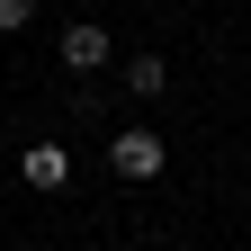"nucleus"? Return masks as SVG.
<instances>
[{
    "label": "nucleus",
    "mask_w": 251,
    "mask_h": 251,
    "mask_svg": "<svg viewBox=\"0 0 251 251\" xmlns=\"http://www.w3.org/2000/svg\"><path fill=\"white\" fill-rule=\"evenodd\" d=\"M108 171H117L126 188H144V179H162V171H171V144L152 135V126H117V144H108Z\"/></svg>",
    "instance_id": "f257e3e1"
},
{
    "label": "nucleus",
    "mask_w": 251,
    "mask_h": 251,
    "mask_svg": "<svg viewBox=\"0 0 251 251\" xmlns=\"http://www.w3.org/2000/svg\"><path fill=\"white\" fill-rule=\"evenodd\" d=\"M63 72H108V54H117V36H108V27L99 18H72V27H63Z\"/></svg>",
    "instance_id": "f03ea898"
},
{
    "label": "nucleus",
    "mask_w": 251,
    "mask_h": 251,
    "mask_svg": "<svg viewBox=\"0 0 251 251\" xmlns=\"http://www.w3.org/2000/svg\"><path fill=\"white\" fill-rule=\"evenodd\" d=\"M18 179L45 188V198H63V188H72V144H27L18 152Z\"/></svg>",
    "instance_id": "7ed1b4c3"
},
{
    "label": "nucleus",
    "mask_w": 251,
    "mask_h": 251,
    "mask_svg": "<svg viewBox=\"0 0 251 251\" xmlns=\"http://www.w3.org/2000/svg\"><path fill=\"white\" fill-rule=\"evenodd\" d=\"M126 90H135V99H162V90H171V63L162 54H135V63H126Z\"/></svg>",
    "instance_id": "20e7f679"
},
{
    "label": "nucleus",
    "mask_w": 251,
    "mask_h": 251,
    "mask_svg": "<svg viewBox=\"0 0 251 251\" xmlns=\"http://www.w3.org/2000/svg\"><path fill=\"white\" fill-rule=\"evenodd\" d=\"M36 9H45V0H0V36H18V27L36 18Z\"/></svg>",
    "instance_id": "39448f33"
}]
</instances>
